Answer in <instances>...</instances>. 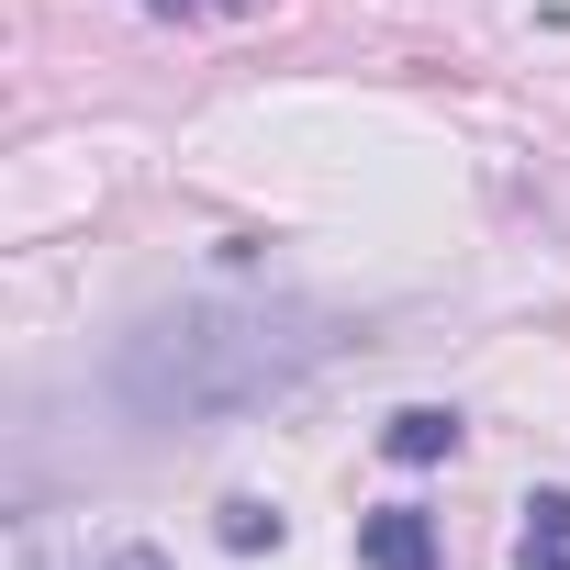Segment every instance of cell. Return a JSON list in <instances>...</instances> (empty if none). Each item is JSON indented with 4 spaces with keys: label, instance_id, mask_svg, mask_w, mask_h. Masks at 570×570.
Masks as SVG:
<instances>
[{
    "label": "cell",
    "instance_id": "7a4b0ae2",
    "mask_svg": "<svg viewBox=\"0 0 570 570\" xmlns=\"http://www.w3.org/2000/svg\"><path fill=\"white\" fill-rule=\"evenodd\" d=\"M358 559H370V570H436V514L381 503V514L358 525Z\"/></svg>",
    "mask_w": 570,
    "mask_h": 570
},
{
    "label": "cell",
    "instance_id": "5b68a950",
    "mask_svg": "<svg viewBox=\"0 0 570 570\" xmlns=\"http://www.w3.org/2000/svg\"><path fill=\"white\" fill-rule=\"evenodd\" d=\"M224 548H235V559H257V548H279V503H257V492H235V503H224Z\"/></svg>",
    "mask_w": 570,
    "mask_h": 570
},
{
    "label": "cell",
    "instance_id": "6da1fadb",
    "mask_svg": "<svg viewBox=\"0 0 570 570\" xmlns=\"http://www.w3.org/2000/svg\"><path fill=\"white\" fill-rule=\"evenodd\" d=\"M314 325H325V314H303V303H279V314H257V303L157 314V325L124 347V392H135V414H235V403L279 392V381L325 347Z\"/></svg>",
    "mask_w": 570,
    "mask_h": 570
},
{
    "label": "cell",
    "instance_id": "277c9868",
    "mask_svg": "<svg viewBox=\"0 0 570 570\" xmlns=\"http://www.w3.org/2000/svg\"><path fill=\"white\" fill-rule=\"evenodd\" d=\"M514 570H570V492H525V537H514Z\"/></svg>",
    "mask_w": 570,
    "mask_h": 570
},
{
    "label": "cell",
    "instance_id": "52a82bcc",
    "mask_svg": "<svg viewBox=\"0 0 570 570\" xmlns=\"http://www.w3.org/2000/svg\"><path fill=\"white\" fill-rule=\"evenodd\" d=\"M157 23H202V12H268V0H146Z\"/></svg>",
    "mask_w": 570,
    "mask_h": 570
},
{
    "label": "cell",
    "instance_id": "3957f363",
    "mask_svg": "<svg viewBox=\"0 0 570 570\" xmlns=\"http://www.w3.org/2000/svg\"><path fill=\"white\" fill-rule=\"evenodd\" d=\"M381 448H392L403 470H436V459H459V414H448V403H403V414L381 425Z\"/></svg>",
    "mask_w": 570,
    "mask_h": 570
},
{
    "label": "cell",
    "instance_id": "8992f818",
    "mask_svg": "<svg viewBox=\"0 0 570 570\" xmlns=\"http://www.w3.org/2000/svg\"><path fill=\"white\" fill-rule=\"evenodd\" d=\"M68 570H168L146 537H112V548H90V559H68Z\"/></svg>",
    "mask_w": 570,
    "mask_h": 570
}]
</instances>
